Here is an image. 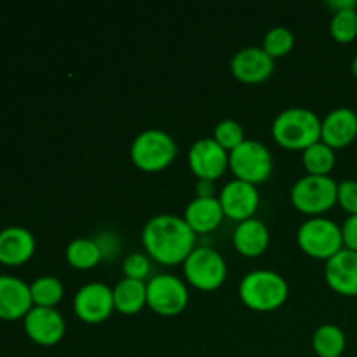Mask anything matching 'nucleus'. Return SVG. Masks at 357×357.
I'll return each mask as SVG.
<instances>
[{
	"label": "nucleus",
	"mask_w": 357,
	"mask_h": 357,
	"mask_svg": "<svg viewBox=\"0 0 357 357\" xmlns=\"http://www.w3.org/2000/svg\"><path fill=\"white\" fill-rule=\"evenodd\" d=\"M188 300L187 284L178 275L159 274L146 282V305L159 316H178L187 309Z\"/></svg>",
	"instance_id": "nucleus-9"
},
{
	"label": "nucleus",
	"mask_w": 357,
	"mask_h": 357,
	"mask_svg": "<svg viewBox=\"0 0 357 357\" xmlns=\"http://www.w3.org/2000/svg\"><path fill=\"white\" fill-rule=\"evenodd\" d=\"M300 250L317 260H330L344 250L342 227L324 216H314L303 222L296 232Z\"/></svg>",
	"instance_id": "nucleus-6"
},
{
	"label": "nucleus",
	"mask_w": 357,
	"mask_h": 357,
	"mask_svg": "<svg viewBox=\"0 0 357 357\" xmlns=\"http://www.w3.org/2000/svg\"><path fill=\"white\" fill-rule=\"evenodd\" d=\"M176 152V142L169 132L162 129H145L132 139L129 155L138 169L159 173L171 166Z\"/></svg>",
	"instance_id": "nucleus-4"
},
{
	"label": "nucleus",
	"mask_w": 357,
	"mask_h": 357,
	"mask_svg": "<svg viewBox=\"0 0 357 357\" xmlns=\"http://www.w3.org/2000/svg\"><path fill=\"white\" fill-rule=\"evenodd\" d=\"M218 199L227 218L237 223L255 218V213L260 206V192L257 185L243 180H232L223 185Z\"/></svg>",
	"instance_id": "nucleus-12"
},
{
	"label": "nucleus",
	"mask_w": 357,
	"mask_h": 357,
	"mask_svg": "<svg viewBox=\"0 0 357 357\" xmlns=\"http://www.w3.org/2000/svg\"><path fill=\"white\" fill-rule=\"evenodd\" d=\"M225 258L209 246H195L183 261V275L188 284L201 291H215L227 279Z\"/></svg>",
	"instance_id": "nucleus-8"
},
{
	"label": "nucleus",
	"mask_w": 357,
	"mask_h": 357,
	"mask_svg": "<svg viewBox=\"0 0 357 357\" xmlns=\"http://www.w3.org/2000/svg\"><path fill=\"white\" fill-rule=\"evenodd\" d=\"M65 257L66 261L77 271H91L103 260L100 244L96 243V239H89V237H77L70 241L65 250Z\"/></svg>",
	"instance_id": "nucleus-22"
},
{
	"label": "nucleus",
	"mask_w": 357,
	"mask_h": 357,
	"mask_svg": "<svg viewBox=\"0 0 357 357\" xmlns=\"http://www.w3.org/2000/svg\"><path fill=\"white\" fill-rule=\"evenodd\" d=\"M293 206L303 215L323 216L337 204L338 181L331 176H314L305 174L293 183L289 192Z\"/></svg>",
	"instance_id": "nucleus-5"
},
{
	"label": "nucleus",
	"mask_w": 357,
	"mask_h": 357,
	"mask_svg": "<svg viewBox=\"0 0 357 357\" xmlns=\"http://www.w3.org/2000/svg\"><path fill=\"white\" fill-rule=\"evenodd\" d=\"M302 162L307 174L330 176V173L335 167V162H337V155H335V150L331 146H328L323 142H317L310 145L309 149L303 150Z\"/></svg>",
	"instance_id": "nucleus-24"
},
{
	"label": "nucleus",
	"mask_w": 357,
	"mask_h": 357,
	"mask_svg": "<svg viewBox=\"0 0 357 357\" xmlns=\"http://www.w3.org/2000/svg\"><path fill=\"white\" fill-rule=\"evenodd\" d=\"M73 310L84 323H103L115 310L114 289L105 282H87L73 296Z\"/></svg>",
	"instance_id": "nucleus-10"
},
{
	"label": "nucleus",
	"mask_w": 357,
	"mask_h": 357,
	"mask_svg": "<svg viewBox=\"0 0 357 357\" xmlns=\"http://www.w3.org/2000/svg\"><path fill=\"white\" fill-rule=\"evenodd\" d=\"M340 227L342 237H344V248L357 253V215L347 216Z\"/></svg>",
	"instance_id": "nucleus-31"
},
{
	"label": "nucleus",
	"mask_w": 357,
	"mask_h": 357,
	"mask_svg": "<svg viewBox=\"0 0 357 357\" xmlns=\"http://www.w3.org/2000/svg\"><path fill=\"white\" fill-rule=\"evenodd\" d=\"M345 347H347V338L344 330L337 324H321L312 335V349L317 357H342Z\"/></svg>",
	"instance_id": "nucleus-23"
},
{
	"label": "nucleus",
	"mask_w": 357,
	"mask_h": 357,
	"mask_svg": "<svg viewBox=\"0 0 357 357\" xmlns=\"http://www.w3.org/2000/svg\"><path fill=\"white\" fill-rule=\"evenodd\" d=\"M330 33L340 44H351L357 38V7L333 13L330 21Z\"/></svg>",
	"instance_id": "nucleus-26"
},
{
	"label": "nucleus",
	"mask_w": 357,
	"mask_h": 357,
	"mask_svg": "<svg viewBox=\"0 0 357 357\" xmlns=\"http://www.w3.org/2000/svg\"><path fill=\"white\" fill-rule=\"evenodd\" d=\"M195 236L197 234L180 216L155 215L143 227L142 243L153 261L174 267L183 265L195 250Z\"/></svg>",
	"instance_id": "nucleus-1"
},
{
	"label": "nucleus",
	"mask_w": 357,
	"mask_h": 357,
	"mask_svg": "<svg viewBox=\"0 0 357 357\" xmlns=\"http://www.w3.org/2000/svg\"><path fill=\"white\" fill-rule=\"evenodd\" d=\"M326 6L330 7L333 13H338V10H345V9H356L357 2L356 0H328Z\"/></svg>",
	"instance_id": "nucleus-33"
},
{
	"label": "nucleus",
	"mask_w": 357,
	"mask_h": 357,
	"mask_svg": "<svg viewBox=\"0 0 357 357\" xmlns=\"http://www.w3.org/2000/svg\"><path fill=\"white\" fill-rule=\"evenodd\" d=\"M275 59L271 58L264 47H244L234 54L230 61V72L239 82L250 84H261L274 73Z\"/></svg>",
	"instance_id": "nucleus-14"
},
{
	"label": "nucleus",
	"mask_w": 357,
	"mask_h": 357,
	"mask_svg": "<svg viewBox=\"0 0 357 357\" xmlns=\"http://www.w3.org/2000/svg\"><path fill=\"white\" fill-rule=\"evenodd\" d=\"M293 45H295V35L291 33V30L286 26H274L265 33L261 47L271 58L278 59L288 54Z\"/></svg>",
	"instance_id": "nucleus-27"
},
{
	"label": "nucleus",
	"mask_w": 357,
	"mask_h": 357,
	"mask_svg": "<svg viewBox=\"0 0 357 357\" xmlns=\"http://www.w3.org/2000/svg\"><path fill=\"white\" fill-rule=\"evenodd\" d=\"M24 333L31 342L42 347H52L65 337L66 323L56 309L33 307L24 317Z\"/></svg>",
	"instance_id": "nucleus-13"
},
{
	"label": "nucleus",
	"mask_w": 357,
	"mask_h": 357,
	"mask_svg": "<svg viewBox=\"0 0 357 357\" xmlns=\"http://www.w3.org/2000/svg\"><path fill=\"white\" fill-rule=\"evenodd\" d=\"M229 167L236 180L251 185H261L272 176L274 157L267 145L258 139H246L243 145L229 153Z\"/></svg>",
	"instance_id": "nucleus-7"
},
{
	"label": "nucleus",
	"mask_w": 357,
	"mask_h": 357,
	"mask_svg": "<svg viewBox=\"0 0 357 357\" xmlns=\"http://www.w3.org/2000/svg\"><path fill=\"white\" fill-rule=\"evenodd\" d=\"M188 167L197 180L216 181L229 169V152L213 138H201L188 149Z\"/></svg>",
	"instance_id": "nucleus-11"
},
{
	"label": "nucleus",
	"mask_w": 357,
	"mask_h": 357,
	"mask_svg": "<svg viewBox=\"0 0 357 357\" xmlns=\"http://www.w3.org/2000/svg\"><path fill=\"white\" fill-rule=\"evenodd\" d=\"M324 279L335 293L342 296H357V253L342 250L324 265Z\"/></svg>",
	"instance_id": "nucleus-17"
},
{
	"label": "nucleus",
	"mask_w": 357,
	"mask_h": 357,
	"mask_svg": "<svg viewBox=\"0 0 357 357\" xmlns=\"http://www.w3.org/2000/svg\"><path fill=\"white\" fill-rule=\"evenodd\" d=\"M351 70H352V73H354V77L357 79V54L354 56V59H352V63H351Z\"/></svg>",
	"instance_id": "nucleus-34"
},
{
	"label": "nucleus",
	"mask_w": 357,
	"mask_h": 357,
	"mask_svg": "<svg viewBox=\"0 0 357 357\" xmlns=\"http://www.w3.org/2000/svg\"><path fill=\"white\" fill-rule=\"evenodd\" d=\"M357 138V114L349 107L333 108L321 124V142L333 150L345 149Z\"/></svg>",
	"instance_id": "nucleus-16"
},
{
	"label": "nucleus",
	"mask_w": 357,
	"mask_h": 357,
	"mask_svg": "<svg viewBox=\"0 0 357 357\" xmlns=\"http://www.w3.org/2000/svg\"><path fill=\"white\" fill-rule=\"evenodd\" d=\"M35 237L24 227H6L0 230V264L7 267H20L26 264L35 253Z\"/></svg>",
	"instance_id": "nucleus-18"
},
{
	"label": "nucleus",
	"mask_w": 357,
	"mask_h": 357,
	"mask_svg": "<svg viewBox=\"0 0 357 357\" xmlns=\"http://www.w3.org/2000/svg\"><path fill=\"white\" fill-rule=\"evenodd\" d=\"M150 257L145 253H131L124 258L122 264V274L128 279H136V281H145L150 275Z\"/></svg>",
	"instance_id": "nucleus-29"
},
{
	"label": "nucleus",
	"mask_w": 357,
	"mask_h": 357,
	"mask_svg": "<svg viewBox=\"0 0 357 357\" xmlns=\"http://www.w3.org/2000/svg\"><path fill=\"white\" fill-rule=\"evenodd\" d=\"M225 213L218 197H194L185 208L183 220L195 234H209L222 225Z\"/></svg>",
	"instance_id": "nucleus-19"
},
{
	"label": "nucleus",
	"mask_w": 357,
	"mask_h": 357,
	"mask_svg": "<svg viewBox=\"0 0 357 357\" xmlns=\"http://www.w3.org/2000/svg\"><path fill=\"white\" fill-rule=\"evenodd\" d=\"M213 139L230 153L246 142V135H244V129L239 122L232 121V119H225V121H220L216 124Z\"/></svg>",
	"instance_id": "nucleus-28"
},
{
	"label": "nucleus",
	"mask_w": 357,
	"mask_h": 357,
	"mask_svg": "<svg viewBox=\"0 0 357 357\" xmlns=\"http://www.w3.org/2000/svg\"><path fill=\"white\" fill-rule=\"evenodd\" d=\"M195 197L208 199L216 197V185L211 180H197L195 183Z\"/></svg>",
	"instance_id": "nucleus-32"
},
{
	"label": "nucleus",
	"mask_w": 357,
	"mask_h": 357,
	"mask_svg": "<svg viewBox=\"0 0 357 357\" xmlns=\"http://www.w3.org/2000/svg\"><path fill=\"white\" fill-rule=\"evenodd\" d=\"M31 309L30 284L14 275H0V319H24Z\"/></svg>",
	"instance_id": "nucleus-15"
},
{
	"label": "nucleus",
	"mask_w": 357,
	"mask_h": 357,
	"mask_svg": "<svg viewBox=\"0 0 357 357\" xmlns=\"http://www.w3.org/2000/svg\"><path fill=\"white\" fill-rule=\"evenodd\" d=\"M232 241L236 250L243 257L257 258L267 251L268 243H271V232L261 220L250 218L237 223Z\"/></svg>",
	"instance_id": "nucleus-20"
},
{
	"label": "nucleus",
	"mask_w": 357,
	"mask_h": 357,
	"mask_svg": "<svg viewBox=\"0 0 357 357\" xmlns=\"http://www.w3.org/2000/svg\"><path fill=\"white\" fill-rule=\"evenodd\" d=\"M289 286L281 274L267 268L251 271L241 279V302L255 312H274L284 305Z\"/></svg>",
	"instance_id": "nucleus-3"
},
{
	"label": "nucleus",
	"mask_w": 357,
	"mask_h": 357,
	"mask_svg": "<svg viewBox=\"0 0 357 357\" xmlns=\"http://www.w3.org/2000/svg\"><path fill=\"white\" fill-rule=\"evenodd\" d=\"M337 204H340L349 216L357 215V180L338 181Z\"/></svg>",
	"instance_id": "nucleus-30"
},
{
	"label": "nucleus",
	"mask_w": 357,
	"mask_h": 357,
	"mask_svg": "<svg viewBox=\"0 0 357 357\" xmlns=\"http://www.w3.org/2000/svg\"><path fill=\"white\" fill-rule=\"evenodd\" d=\"M323 121L316 112L303 107L282 110L272 122V138L278 145L288 150H305L321 142Z\"/></svg>",
	"instance_id": "nucleus-2"
},
{
	"label": "nucleus",
	"mask_w": 357,
	"mask_h": 357,
	"mask_svg": "<svg viewBox=\"0 0 357 357\" xmlns=\"http://www.w3.org/2000/svg\"><path fill=\"white\" fill-rule=\"evenodd\" d=\"M31 302L33 307H47V309H54L65 295V288L63 282L54 275H42L37 278L30 284Z\"/></svg>",
	"instance_id": "nucleus-25"
},
{
	"label": "nucleus",
	"mask_w": 357,
	"mask_h": 357,
	"mask_svg": "<svg viewBox=\"0 0 357 357\" xmlns=\"http://www.w3.org/2000/svg\"><path fill=\"white\" fill-rule=\"evenodd\" d=\"M114 289V305L119 314L135 316L146 307V282L136 279H121Z\"/></svg>",
	"instance_id": "nucleus-21"
}]
</instances>
